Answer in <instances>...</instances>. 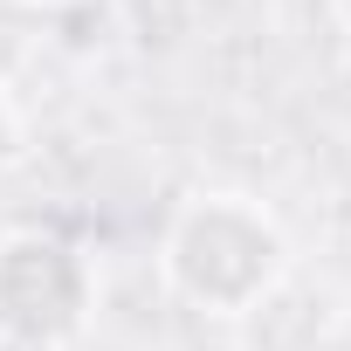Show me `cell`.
Masks as SVG:
<instances>
[{"label": "cell", "instance_id": "cell-1", "mask_svg": "<svg viewBox=\"0 0 351 351\" xmlns=\"http://www.w3.org/2000/svg\"><path fill=\"white\" fill-rule=\"evenodd\" d=\"M289 228L276 221L269 200L241 186H207L172 207L158 234V276L193 317L207 324H241L255 317L282 282H289Z\"/></svg>", "mask_w": 351, "mask_h": 351}, {"label": "cell", "instance_id": "cell-2", "mask_svg": "<svg viewBox=\"0 0 351 351\" xmlns=\"http://www.w3.org/2000/svg\"><path fill=\"white\" fill-rule=\"evenodd\" d=\"M90 310H97V276L76 241L49 228L0 234V344L62 351L83 337Z\"/></svg>", "mask_w": 351, "mask_h": 351}, {"label": "cell", "instance_id": "cell-3", "mask_svg": "<svg viewBox=\"0 0 351 351\" xmlns=\"http://www.w3.org/2000/svg\"><path fill=\"white\" fill-rule=\"evenodd\" d=\"M21 152H28V124H21L14 97L0 90V172H8V165H21Z\"/></svg>", "mask_w": 351, "mask_h": 351}, {"label": "cell", "instance_id": "cell-4", "mask_svg": "<svg viewBox=\"0 0 351 351\" xmlns=\"http://www.w3.org/2000/svg\"><path fill=\"white\" fill-rule=\"evenodd\" d=\"M28 8H69V0H28Z\"/></svg>", "mask_w": 351, "mask_h": 351}, {"label": "cell", "instance_id": "cell-5", "mask_svg": "<svg viewBox=\"0 0 351 351\" xmlns=\"http://www.w3.org/2000/svg\"><path fill=\"white\" fill-rule=\"evenodd\" d=\"M344 42H351V14H344Z\"/></svg>", "mask_w": 351, "mask_h": 351}]
</instances>
